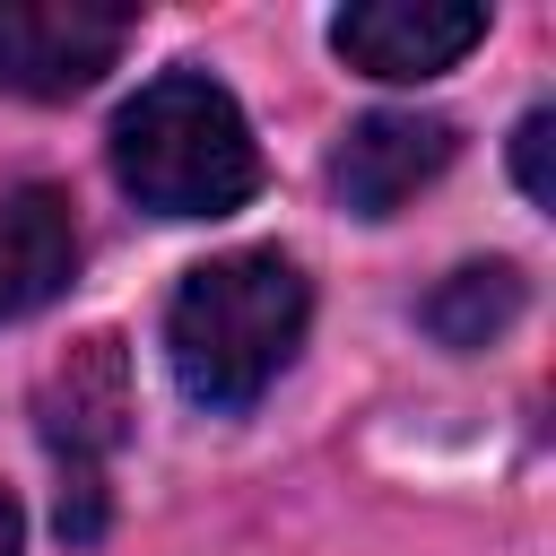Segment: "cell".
<instances>
[{"label":"cell","instance_id":"obj_1","mask_svg":"<svg viewBox=\"0 0 556 556\" xmlns=\"http://www.w3.org/2000/svg\"><path fill=\"white\" fill-rule=\"evenodd\" d=\"M304 321H313V287L287 252H217L165 304V365L182 400H200L208 417H235L287 374V356L304 348Z\"/></svg>","mask_w":556,"mask_h":556},{"label":"cell","instance_id":"obj_2","mask_svg":"<svg viewBox=\"0 0 556 556\" xmlns=\"http://www.w3.org/2000/svg\"><path fill=\"white\" fill-rule=\"evenodd\" d=\"M113 182L156 217H226L261 191V139L208 70H165L113 113Z\"/></svg>","mask_w":556,"mask_h":556},{"label":"cell","instance_id":"obj_3","mask_svg":"<svg viewBox=\"0 0 556 556\" xmlns=\"http://www.w3.org/2000/svg\"><path fill=\"white\" fill-rule=\"evenodd\" d=\"M43 443L61 460V539L87 547L104 539V460L130 434V356L113 330L78 339L52 374H43Z\"/></svg>","mask_w":556,"mask_h":556},{"label":"cell","instance_id":"obj_4","mask_svg":"<svg viewBox=\"0 0 556 556\" xmlns=\"http://www.w3.org/2000/svg\"><path fill=\"white\" fill-rule=\"evenodd\" d=\"M130 26L139 9L122 0H0V87L35 104H70L122 61Z\"/></svg>","mask_w":556,"mask_h":556},{"label":"cell","instance_id":"obj_5","mask_svg":"<svg viewBox=\"0 0 556 556\" xmlns=\"http://www.w3.org/2000/svg\"><path fill=\"white\" fill-rule=\"evenodd\" d=\"M478 35H486L478 0H348L330 17V52L365 78H391V87L443 78Z\"/></svg>","mask_w":556,"mask_h":556},{"label":"cell","instance_id":"obj_6","mask_svg":"<svg viewBox=\"0 0 556 556\" xmlns=\"http://www.w3.org/2000/svg\"><path fill=\"white\" fill-rule=\"evenodd\" d=\"M452 148H460V130L443 113H365L330 148V191L348 217H400L452 165Z\"/></svg>","mask_w":556,"mask_h":556},{"label":"cell","instance_id":"obj_7","mask_svg":"<svg viewBox=\"0 0 556 556\" xmlns=\"http://www.w3.org/2000/svg\"><path fill=\"white\" fill-rule=\"evenodd\" d=\"M78 278V208L61 182H0V321L43 313Z\"/></svg>","mask_w":556,"mask_h":556},{"label":"cell","instance_id":"obj_8","mask_svg":"<svg viewBox=\"0 0 556 556\" xmlns=\"http://www.w3.org/2000/svg\"><path fill=\"white\" fill-rule=\"evenodd\" d=\"M521 269L513 261H469V269H452L434 295H426V330L443 339V348H486V339H504L513 321H521Z\"/></svg>","mask_w":556,"mask_h":556},{"label":"cell","instance_id":"obj_9","mask_svg":"<svg viewBox=\"0 0 556 556\" xmlns=\"http://www.w3.org/2000/svg\"><path fill=\"white\" fill-rule=\"evenodd\" d=\"M513 174L539 208H556V104H530L521 130H513Z\"/></svg>","mask_w":556,"mask_h":556},{"label":"cell","instance_id":"obj_10","mask_svg":"<svg viewBox=\"0 0 556 556\" xmlns=\"http://www.w3.org/2000/svg\"><path fill=\"white\" fill-rule=\"evenodd\" d=\"M17 547H26V521H17V495L0 486V556H17Z\"/></svg>","mask_w":556,"mask_h":556}]
</instances>
